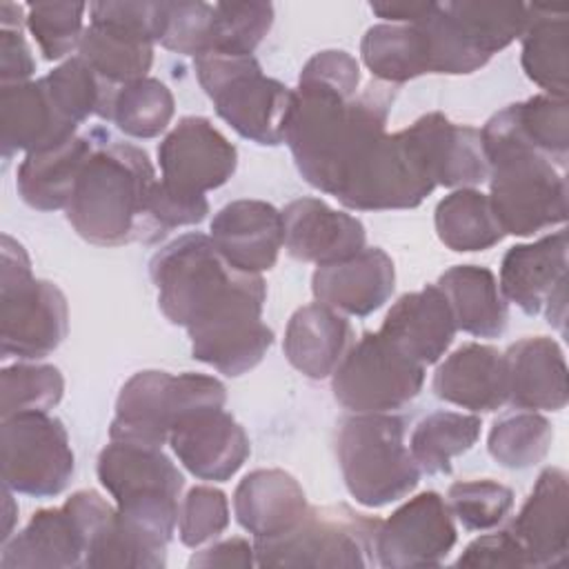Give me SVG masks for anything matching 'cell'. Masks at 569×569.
<instances>
[{"instance_id": "obj_42", "label": "cell", "mask_w": 569, "mask_h": 569, "mask_svg": "<svg viewBox=\"0 0 569 569\" xmlns=\"http://www.w3.org/2000/svg\"><path fill=\"white\" fill-rule=\"evenodd\" d=\"M511 107L525 140L562 169L569 151L567 98L538 93L525 102H513Z\"/></svg>"}, {"instance_id": "obj_54", "label": "cell", "mask_w": 569, "mask_h": 569, "mask_svg": "<svg viewBox=\"0 0 569 569\" xmlns=\"http://www.w3.org/2000/svg\"><path fill=\"white\" fill-rule=\"evenodd\" d=\"M429 2H371V11L378 18H385L387 22L398 24H411L416 22L425 11Z\"/></svg>"}, {"instance_id": "obj_48", "label": "cell", "mask_w": 569, "mask_h": 569, "mask_svg": "<svg viewBox=\"0 0 569 569\" xmlns=\"http://www.w3.org/2000/svg\"><path fill=\"white\" fill-rule=\"evenodd\" d=\"M360 84V67L356 58L342 49L318 51L300 71L298 87L322 89L340 98H353Z\"/></svg>"}, {"instance_id": "obj_22", "label": "cell", "mask_w": 569, "mask_h": 569, "mask_svg": "<svg viewBox=\"0 0 569 569\" xmlns=\"http://www.w3.org/2000/svg\"><path fill=\"white\" fill-rule=\"evenodd\" d=\"M502 358L509 405L527 411H558L567 405V362L556 340L547 336L522 338Z\"/></svg>"}, {"instance_id": "obj_15", "label": "cell", "mask_w": 569, "mask_h": 569, "mask_svg": "<svg viewBox=\"0 0 569 569\" xmlns=\"http://www.w3.org/2000/svg\"><path fill=\"white\" fill-rule=\"evenodd\" d=\"M191 409V391L184 373L149 369L133 373L120 389L109 438L162 449L173 425Z\"/></svg>"}, {"instance_id": "obj_19", "label": "cell", "mask_w": 569, "mask_h": 569, "mask_svg": "<svg viewBox=\"0 0 569 569\" xmlns=\"http://www.w3.org/2000/svg\"><path fill=\"white\" fill-rule=\"evenodd\" d=\"M509 531L520 542L527 567H562L569 538V487L562 469H545Z\"/></svg>"}, {"instance_id": "obj_18", "label": "cell", "mask_w": 569, "mask_h": 569, "mask_svg": "<svg viewBox=\"0 0 569 569\" xmlns=\"http://www.w3.org/2000/svg\"><path fill=\"white\" fill-rule=\"evenodd\" d=\"M284 249L302 262L329 264L365 249V224L320 198H298L282 211Z\"/></svg>"}, {"instance_id": "obj_37", "label": "cell", "mask_w": 569, "mask_h": 569, "mask_svg": "<svg viewBox=\"0 0 569 569\" xmlns=\"http://www.w3.org/2000/svg\"><path fill=\"white\" fill-rule=\"evenodd\" d=\"M480 427L482 422L478 416L456 411H433L425 416L409 440V451L420 473H449L451 460L476 445Z\"/></svg>"}, {"instance_id": "obj_41", "label": "cell", "mask_w": 569, "mask_h": 569, "mask_svg": "<svg viewBox=\"0 0 569 569\" xmlns=\"http://www.w3.org/2000/svg\"><path fill=\"white\" fill-rule=\"evenodd\" d=\"M271 24L273 7L269 2H213V27L207 53L251 56Z\"/></svg>"}, {"instance_id": "obj_38", "label": "cell", "mask_w": 569, "mask_h": 569, "mask_svg": "<svg viewBox=\"0 0 569 569\" xmlns=\"http://www.w3.org/2000/svg\"><path fill=\"white\" fill-rule=\"evenodd\" d=\"M447 11L467 33L471 44L491 58L520 38L529 24L531 11L522 2H485V0H456L445 2Z\"/></svg>"}, {"instance_id": "obj_55", "label": "cell", "mask_w": 569, "mask_h": 569, "mask_svg": "<svg viewBox=\"0 0 569 569\" xmlns=\"http://www.w3.org/2000/svg\"><path fill=\"white\" fill-rule=\"evenodd\" d=\"M22 20L27 22V18H22V7L13 4V2H2L0 4V24L2 29H20Z\"/></svg>"}, {"instance_id": "obj_23", "label": "cell", "mask_w": 569, "mask_h": 569, "mask_svg": "<svg viewBox=\"0 0 569 569\" xmlns=\"http://www.w3.org/2000/svg\"><path fill=\"white\" fill-rule=\"evenodd\" d=\"M87 540L67 505L40 509L27 527L2 542V569H73L84 567Z\"/></svg>"}, {"instance_id": "obj_17", "label": "cell", "mask_w": 569, "mask_h": 569, "mask_svg": "<svg viewBox=\"0 0 569 569\" xmlns=\"http://www.w3.org/2000/svg\"><path fill=\"white\" fill-rule=\"evenodd\" d=\"M169 445L187 471L213 482L229 480L251 451L244 429L222 407L180 418L169 433Z\"/></svg>"}, {"instance_id": "obj_29", "label": "cell", "mask_w": 569, "mask_h": 569, "mask_svg": "<svg viewBox=\"0 0 569 569\" xmlns=\"http://www.w3.org/2000/svg\"><path fill=\"white\" fill-rule=\"evenodd\" d=\"M353 329L349 320L322 305L311 302L300 307L284 331V356L300 373L320 380L336 371L351 347Z\"/></svg>"}, {"instance_id": "obj_36", "label": "cell", "mask_w": 569, "mask_h": 569, "mask_svg": "<svg viewBox=\"0 0 569 569\" xmlns=\"http://www.w3.org/2000/svg\"><path fill=\"white\" fill-rule=\"evenodd\" d=\"M53 107L73 124L98 116L111 120L113 98L120 87L102 80L80 56L69 58L40 78Z\"/></svg>"}, {"instance_id": "obj_10", "label": "cell", "mask_w": 569, "mask_h": 569, "mask_svg": "<svg viewBox=\"0 0 569 569\" xmlns=\"http://www.w3.org/2000/svg\"><path fill=\"white\" fill-rule=\"evenodd\" d=\"M331 376L333 396L345 409L353 413H389L420 393L425 365L385 333L367 331L349 347Z\"/></svg>"}, {"instance_id": "obj_35", "label": "cell", "mask_w": 569, "mask_h": 569, "mask_svg": "<svg viewBox=\"0 0 569 569\" xmlns=\"http://www.w3.org/2000/svg\"><path fill=\"white\" fill-rule=\"evenodd\" d=\"M78 56L102 80L122 87L127 82L147 78L153 62V42L91 22L82 33Z\"/></svg>"}, {"instance_id": "obj_27", "label": "cell", "mask_w": 569, "mask_h": 569, "mask_svg": "<svg viewBox=\"0 0 569 569\" xmlns=\"http://www.w3.org/2000/svg\"><path fill=\"white\" fill-rule=\"evenodd\" d=\"M433 393L471 411H496L507 402L505 358L496 347L469 342L433 373Z\"/></svg>"}, {"instance_id": "obj_12", "label": "cell", "mask_w": 569, "mask_h": 569, "mask_svg": "<svg viewBox=\"0 0 569 569\" xmlns=\"http://www.w3.org/2000/svg\"><path fill=\"white\" fill-rule=\"evenodd\" d=\"M0 462L4 487L31 498L62 493L76 469L69 433L49 411L2 418Z\"/></svg>"}, {"instance_id": "obj_51", "label": "cell", "mask_w": 569, "mask_h": 569, "mask_svg": "<svg viewBox=\"0 0 569 569\" xmlns=\"http://www.w3.org/2000/svg\"><path fill=\"white\" fill-rule=\"evenodd\" d=\"M456 567H480V569H522L527 556L516 536L505 529L471 540L458 556Z\"/></svg>"}, {"instance_id": "obj_34", "label": "cell", "mask_w": 569, "mask_h": 569, "mask_svg": "<svg viewBox=\"0 0 569 569\" xmlns=\"http://www.w3.org/2000/svg\"><path fill=\"white\" fill-rule=\"evenodd\" d=\"M438 238L453 251H485L505 238L489 196L478 189H456L436 207Z\"/></svg>"}, {"instance_id": "obj_40", "label": "cell", "mask_w": 569, "mask_h": 569, "mask_svg": "<svg viewBox=\"0 0 569 569\" xmlns=\"http://www.w3.org/2000/svg\"><path fill=\"white\" fill-rule=\"evenodd\" d=\"M551 442V422L536 411H522L505 416L491 427L487 449L500 467L529 469L549 453Z\"/></svg>"}, {"instance_id": "obj_31", "label": "cell", "mask_w": 569, "mask_h": 569, "mask_svg": "<svg viewBox=\"0 0 569 569\" xmlns=\"http://www.w3.org/2000/svg\"><path fill=\"white\" fill-rule=\"evenodd\" d=\"M453 313L456 327L476 338H498L507 329L509 307L487 267L456 264L436 284Z\"/></svg>"}, {"instance_id": "obj_21", "label": "cell", "mask_w": 569, "mask_h": 569, "mask_svg": "<svg viewBox=\"0 0 569 569\" xmlns=\"http://www.w3.org/2000/svg\"><path fill=\"white\" fill-rule=\"evenodd\" d=\"M393 260L380 247H365L356 256L320 264L311 276L316 302L340 313L365 318L393 293Z\"/></svg>"}, {"instance_id": "obj_30", "label": "cell", "mask_w": 569, "mask_h": 569, "mask_svg": "<svg viewBox=\"0 0 569 569\" xmlns=\"http://www.w3.org/2000/svg\"><path fill=\"white\" fill-rule=\"evenodd\" d=\"M93 136H73L60 144L31 151L18 167L16 187L20 198L38 211H56L69 204L76 180L98 147Z\"/></svg>"}, {"instance_id": "obj_1", "label": "cell", "mask_w": 569, "mask_h": 569, "mask_svg": "<svg viewBox=\"0 0 569 569\" xmlns=\"http://www.w3.org/2000/svg\"><path fill=\"white\" fill-rule=\"evenodd\" d=\"M158 307L184 327L196 360L224 376H242L262 362L273 331L262 322L267 284L260 273L231 267L211 236L184 233L149 260Z\"/></svg>"}, {"instance_id": "obj_46", "label": "cell", "mask_w": 569, "mask_h": 569, "mask_svg": "<svg viewBox=\"0 0 569 569\" xmlns=\"http://www.w3.org/2000/svg\"><path fill=\"white\" fill-rule=\"evenodd\" d=\"M213 27V4L209 2H160V36L158 42L176 53L204 56L209 51Z\"/></svg>"}, {"instance_id": "obj_44", "label": "cell", "mask_w": 569, "mask_h": 569, "mask_svg": "<svg viewBox=\"0 0 569 569\" xmlns=\"http://www.w3.org/2000/svg\"><path fill=\"white\" fill-rule=\"evenodd\" d=\"M84 11V2L27 4V27L47 60H60L80 47Z\"/></svg>"}, {"instance_id": "obj_8", "label": "cell", "mask_w": 569, "mask_h": 569, "mask_svg": "<svg viewBox=\"0 0 569 569\" xmlns=\"http://www.w3.org/2000/svg\"><path fill=\"white\" fill-rule=\"evenodd\" d=\"M2 358L38 360L53 353L69 331V305L58 284L38 280L24 247L2 236L0 276Z\"/></svg>"}, {"instance_id": "obj_13", "label": "cell", "mask_w": 569, "mask_h": 569, "mask_svg": "<svg viewBox=\"0 0 569 569\" xmlns=\"http://www.w3.org/2000/svg\"><path fill=\"white\" fill-rule=\"evenodd\" d=\"M456 545L453 513L436 491H422L380 520L373 551L387 569L438 567Z\"/></svg>"}, {"instance_id": "obj_14", "label": "cell", "mask_w": 569, "mask_h": 569, "mask_svg": "<svg viewBox=\"0 0 569 569\" xmlns=\"http://www.w3.org/2000/svg\"><path fill=\"white\" fill-rule=\"evenodd\" d=\"M500 293L525 313L545 311L562 329L567 316V233L556 231L529 244L511 247L500 264Z\"/></svg>"}, {"instance_id": "obj_20", "label": "cell", "mask_w": 569, "mask_h": 569, "mask_svg": "<svg viewBox=\"0 0 569 569\" xmlns=\"http://www.w3.org/2000/svg\"><path fill=\"white\" fill-rule=\"evenodd\" d=\"M211 240L231 267L269 271L284 244L282 213L264 200H233L213 216Z\"/></svg>"}, {"instance_id": "obj_52", "label": "cell", "mask_w": 569, "mask_h": 569, "mask_svg": "<svg viewBox=\"0 0 569 569\" xmlns=\"http://www.w3.org/2000/svg\"><path fill=\"white\" fill-rule=\"evenodd\" d=\"M36 71V60L20 29L0 31V80L2 84L27 82Z\"/></svg>"}, {"instance_id": "obj_50", "label": "cell", "mask_w": 569, "mask_h": 569, "mask_svg": "<svg viewBox=\"0 0 569 569\" xmlns=\"http://www.w3.org/2000/svg\"><path fill=\"white\" fill-rule=\"evenodd\" d=\"M89 13L93 24L113 27L147 42H158L160 2H93L89 4Z\"/></svg>"}, {"instance_id": "obj_2", "label": "cell", "mask_w": 569, "mask_h": 569, "mask_svg": "<svg viewBox=\"0 0 569 569\" xmlns=\"http://www.w3.org/2000/svg\"><path fill=\"white\" fill-rule=\"evenodd\" d=\"M396 87L371 82L353 98L298 87L284 127L300 176L316 189L336 196L353 164L385 136Z\"/></svg>"}, {"instance_id": "obj_4", "label": "cell", "mask_w": 569, "mask_h": 569, "mask_svg": "<svg viewBox=\"0 0 569 569\" xmlns=\"http://www.w3.org/2000/svg\"><path fill=\"white\" fill-rule=\"evenodd\" d=\"M480 140L489 164V202L505 236H531L567 220V180L525 140L511 104L485 122Z\"/></svg>"}, {"instance_id": "obj_11", "label": "cell", "mask_w": 569, "mask_h": 569, "mask_svg": "<svg viewBox=\"0 0 569 569\" xmlns=\"http://www.w3.org/2000/svg\"><path fill=\"white\" fill-rule=\"evenodd\" d=\"M433 189L429 164L407 127L380 136L347 173L336 198L356 211L411 209Z\"/></svg>"}, {"instance_id": "obj_56", "label": "cell", "mask_w": 569, "mask_h": 569, "mask_svg": "<svg viewBox=\"0 0 569 569\" xmlns=\"http://www.w3.org/2000/svg\"><path fill=\"white\" fill-rule=\"evenodd\" d=\"M2 496H4V529H2V542H4L7 538H11V525L18 511L13 507V491L9 487H4Z\"/></svg>"}, {"instance_id": "obj_25", "label": "cell", "mask_w": 569, "mask_h": 569, "mask_svg": "<svg viewBox=\"0 0 569 569\" xmlns=\"http://www.w3.org/2000/svg\"><path fill=\"white\" fill-rule=\"evenodd\" d=\"M0 127L4 160L16 151L31 153L60 144L73 138L78 129L53 107L42 80L2 84Z\"/></svg>"}, {"instance_id": "obj_49", "label": "cell", "mask_w": 569, "mask_h": 569, "mask_svg": "<svg viewBox=\"0 0 569 569\" xmlns=\"http://www.w3.org/2000/svg\"><path fill=\"white\" fill-rule=\"evenodd\" d=\"M207 213H209V202L204 196L180 193L167 187L162 180L156 182L149 198V216L158 238L176 227L198 224L204 220Z\"/></svg>"}, {"instance_id": "obj_7", "label": "cell", "mask_w": 569, "mask_h": 569, "mask_svg": "<svg viewBox=\"0 0 569 569\" xmlns=\"http://www.w3.org/2000/svg\"><path fill=\"white\" fill-rule=\"evenodd\" d=\"M196 76L218 116L242 138L278 147L293 107V91L267 78L253 56H198Z\"/></svg>"}, {"instance_id": "obj_32", "label": "cell", "mask_w": 569, "mask_h": 569, "mask_svg": "<svg viewBox=\"0 0 569 569\" xmlns=\"http://www.w3.org/2000/svg\"><path fill=\"white\" fill-rule=\"evenodd\" d=\"M531 18L522 38V69L549 96L567 98L569 47L567 11L551 4H529Z\"/></svg>"}, {"instance_id": "obj_33", "label": "cell", "mask_w": 569, "mask_h": 569, "mask_svg": "<svg viewBox=\"0 0 569 569\" xmlns=\"http://www.w3.org/2000/svg\"><path fill=\"white\" fill-rule=\"evenodd\" d=\"M360 56L367 69L389 84L431 73L429 42L416 22H382L369 27L360 42Z\"/></svg>"}, {"instance_id": "obj_6", "label": "cell", "mask_w": 569, "mask_h": 569, "mask_svg": "<svg viewBox=\"0 0 569 569\" xmlns=\"http://www.w3.org/2000/svg\"><path fill=\"white\" fill-rule=\"evenodd\" d=\"M407 422L393 413L342 420L336 453L349 493L365 507H385L416 489L420 469L405 445Z\"/></svg>"}, {"instance_id": "obj_3", "label": "cell", "mask_w": 569, "mask_h": 569, "mask_svg": "<svg viewBox=\"0 0 569 569\" xmlns=\"http://www.w3.org/2000/svg\"><path fill=\"white\" fill-rule=\"evenodd\" d=\"M156 182L153 164L142 149L109 140L107 136L98 142L76 180L64 207L67 220L91 244L153 242L158 233L151 224L149 198Z\"/></svg>"}, {"instance_id": "obj_45", "label": "cell", "mask_w": 569, "mask_h": 569, "mask_svg": "<svg viewBox=\"0 0 569 569\" xmlns=\"http://www.w3.org/2000/svg\"><path fill=\"white\" fill-rule=\"evenodd\" d=\"M447 505L465 529L485 531L500 525L513 507V491L496 480H460L447 491Z\"/></svg>"}, {"instance_id": "obj_47", "label": "cell", "mask_w": 569, "mask_h": 569, "mask_svg": "<svg viewBox=\"0 0 569 569\" xmlns=\"http://www.w3.org/2000/svg\"><path fill=\"white\" fill-rule=\"evenodd\" d=\"M229 525V502L220 489L193 487L178 509V536L187 547L218 538Z\"/></svg>"}, {"instance_id": "obj_43", "label": "cell", "mask_w": 569, "mask_h": 569, "mask_svg": "<svg viewBox=\"0 0 569 569\" xmlns=\"http://www.w3.org/2000/svg\"><path fill=\"white\" fill-rule=\"evenodd\" d=\"M0 380L2 418L22 411H49L62 400L64 393V378L53 365L18 362L13 367H7Z\"/></svg>"}, {"instance_id": "obj_9", "label": "cell", "mask_w": 569, "mask_h": 569, "mask_svg": "<svg viewBox=\"0 0 569 569\" xmlns=\"http://www.w3.org/2000/svg\"><path fill=\"white\" fill-rule=\"evenodd\" d=\"M380 520L358 513L349 505L309 507L289 531L256 538L258 567H316L358 569L376 565L373 540Z\"/></svg>"}, {"instance_id": "obj_24", "label": "cell", "mask_w": 569, "mask_h": 569, "mask_svg": "<svg viewBox=\"0 0 569 569\" xmlns=\"http://www.w3.org/2000/svg\"><path fill=\"white\" fill-rule=\"evenodd\" d=\"M436 187L467 189L489 178L480 131L433 111L409 124Z\"/></svg>"}, {"instance_id": "obj_16", "label": "cell", "mask_w": 569, "mask_h": 569, "mask_svg": "<svg viewBox=\"0 0 569 569\" xmlns=\"http://www.w3.org/2000/svg\"><path fill=\"white\" fill-rule=\"evenodd\" d=\"M162 182L180 193L204 196L236 171V147L202 116L182 118L158 144Z\"/></svg>"}, {"instance_id": "obj_39", "label": "cell", "mask_w": 569, "mask_h": 569, "mask_svg": "<svg viewBox=\"0 0 569 569\" xmlns=\"http://www.w3.org/2000/svg\"><path fill=\"white\" fill-rule=\"evenodd\" d=\"M173 93L156 78H140L118 89L111 107V120L131 138H156L173 118Z\"/></svg>"}, {"instance_id": "obj_53", "label": "cell", "mask_w": 569, "mask_h": 569, "mask_svg": "<svg viewBox=\"0 0 569 569\" xmlns=\"http://www.w3.org/2000/svg\"><path fill=\"white\" fill-rule=\"evenodd\" d=\"M256 565L253 545L242 538L216 542L191 556L189 567H251Z\"/></svg>"}, {"instance_id": "obj_5", "label": "cell", "mask_w": 569, "mask_h": 569, "mask_svg": "<svg viewBox=\"0 0 569 569\" xmlns=\"http://www.w3.org/2000/svg\"><path fill=\"white\" fill-rule=\"evenodd\" d=\"M98 480L116 498L118 516L149 542L169 545L184 478L162 449L111 440L98 456Z\"/></svg>"}, {"instance_id": "obj_28", "label": "cell", "mask_w": 569, "mask_h": 569, "mask_svg": "<svg viewBox=\"0 0 569 569\" xmlns=\"http://www.w3.org/2000/svg\"><path fill=\"white\" fill-rule=\"evenodd\" d=\"M309 505L300 482L282 469L247 473L233 493L236 520L253 538H271L293 529Z\"/></svg>"}, {"instance_id": "obj_26", "label": "cell", "mask_w": 569, "mask_h": 569, "mask_svg": "<svg viewBox=\"0 0 569 569\" xmlns=\"http://www.w3.org/2000/svg\"><path fill=\"white\" fill-rule=\"evenodd\" d=\"M420 365L438 362L458 331L445 293L436 284L405 293L378 329Z\"/></svg>"}]
</instances>
